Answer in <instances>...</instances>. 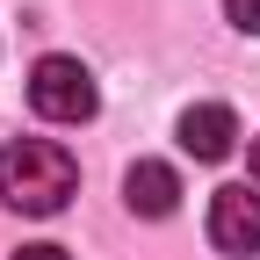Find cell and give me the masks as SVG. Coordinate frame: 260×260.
Returning <instances> with one entry per match:
<instances>
[{
  "mask_svg": "<svg viewBox=\"0 0 260 260\" xmlns=\"http://www.w3.org/2000/svg\"><path fill=\"white\" fill-rule=\"evenodd\" d=\"M29 109H37L44 123H87L94 109H102V87H94V73L80 58H37V73H29Z\"/></svg>",
  "mask_w": 260,
  "mask_h": 260,
  "instance_id": "7a4b0ae2",
  "label": "cell"
},
{
  "mask_svg": "<svg viewBox=\"0 0 260 260\" xmlns=\"http://www.w3.org/2000/svg\"><path fill=\"white\" fill-rule=\"evenodd\" d=\"M174 138H181L188 159H232L239 152V116L224 109V102H195V109H181Z\"/></svg>",
  "mask_w": 260,
  "mask_h": 260,
  "instance_id": "277c9868",
  "label": "cell"
},
{
  "mask_svg": "<svg viewBox=\"0 0 260 260\" xmlns=\"http://www.w3.org/2000/svg\"><path fill=\"white\" fill-rule=\"evenodd\" d=\"M224 22L246 29V37H260V0H224Z\"/></svg>",
  "mask_w": 260,
  "mask_h": 260,
  "instance_id": "8992f818",
  "label": "cell"
},
{
  "mask_svg": "<svg viewBox=\"0 0 260 260\" xmlns=\"http://www.w3.org/2000/svg\"><path fill=\"white\" fill-rule=\"evenodd\" d=\"M15 260H73V253H65V246H22Z\"/></svg>",
  "mask_w": 260,
  "mask_h": 260,
  "instance_id": "52a82bcc",
  "label": "cell"
},
{
  "mask_svg": "<svg viewBox=\"0 0 260 260\" xmlns=\"http://www.w3.org/2000/svg\"><path fill=\"white\" fill-rule=\"evenodd\" d=\"M80 188V167L73 152L51 145V138H15L0 145V203L22 210V217H58Z\"/></svg>",
  "mask_w": 260,
  "mask_h": 260,
  "instance_id": "6da1fadb",
  "label": "cell"
},
{
  "mask_svg": "<svg viewBox=\"0 0 260 260\" xmlns=\"http://www.w3.org/2000/svg\"><path fill=\"white\" fill-rule=\"evenodd\" d=\"M253 188H260V138H253Z\"/></svg>",
  "mask_w": 260,
  "mask_h": 260,
  "instance_id": "ba28073f",
  "label": "cell"
},
{
  "mask_svg": "<svg viewBox=\"0 0 260 260\" xmlns=\"http://www.w3.org/2000/svg\"><path fill=\"white\" fill-rule=\"evenodd\" d=\"M123 203H130V217H174L181 210V174L167 159H138L123 174Z\"/></svg>",
  "mask_w": 260,
  "mask_h": 260,
  "instance_id": "5b68a950",
  "label": "cell"
},
{
  "mask_svg": "<svg viewBox=\"0 0 260 260\" xmlns=\"http://www.w3.org/2000/svg\"><path fill=\"white\" fill-rule=\"evenodd\" d=\"M210 246L217 253H260V188H217L210 195Z\"/></svg>",
  "mask_w": 260,
  "mask_h": 260,
  "instance_id": "3957f363",
  "label": "cell"
}]
</instances>
